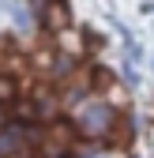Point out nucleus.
Segmentation results:
<instances>
[{
    "label": "nucleus",
    "instance_id": "nucleus-1",
    "mask_svg": "<svg viewBox=\"0 0 154 158\" xmlns=\"http://www.w3.org/2000/svg\"><path fill=\"white\" fill-rule=\"evenodd\" d=\"M71 128L83 139H105V135L117 132V109L109 102H102V98H90V102L83 98L71 113Z\"/></svg>",
    "mask_w": 154,
    "mask_h": 158
},
{
    "label": "nucleus",
    "instance_id": "nucleus-2",
    "mask_svg": "<svg viewBox=\"0 0 154 158\" xmlns=\"http://www.w3.org/2000/svg\"><path fill=\"white\" fill-rule=\"evenodd\" d=\"M38 19H42V27L53 30V34H64L71 27V11H68L64 0H45V8L38 11Z\"/></svg>",
    "mask_w": 154,
    "mask_h": 158
},
{
    "label": "nucleus",
    "instance_id": "nucleus-3",
    "mask_svg": "<svg viewBox=\"0 0 154 158\" xmlns=\"http://www.w3.org/2000/svg\"><path fill=\"white\" fill-rule=\"evenodd\" d=\"M15 98H19V83L11 75H0V106H11Z\"/></svg>",
    "mask_w": 154,
    "mask_h": 158
},
{
    "label": "nucleus",
    "instance_id": "nucleus-4",
    "mask_svg": "<svg viewBox=\"0 0 154 158\" xmlns=\"http://www.w3.org/2000/svg\"><path fill=\"white\" fill-rule=\"evenodd\" d=\"M53 56H56L53 49H38V53H34V68H38V72H53V64H56Z\"/></svg>",
    "mask_w": 154,
    "mask_h": 158
},
{
    "label": "nucleus",
    "instance_id": "nucleus-5",
    "mask_svg": "<svg viewBox=\"0 0 154 158\" xmlns=\"http://www.w3.org/2000/svg\"><path fill=\"white\" fill-rule=\"evenodd\" d=\"M15 27H19V30H30V15H26L23 8H15Z\"/></svg>",
    "mask_w": 154,
    "mask_h": 158
},
{
    "label": "nucleus",
    "instance_id": "nucleus-6",
    "mask_svg": "<svg viewBox=\"0 0 154 158\" xmlns=\"http://www.w3.org/2000/svg\"><path fill=\"white\" fill-rule=\"evenodd\" d=\"M90 158H124V154H102V151H94Z\"/></svg>",
    "mask_w": 154,
    "mask_h": 158
}]
</instances>
